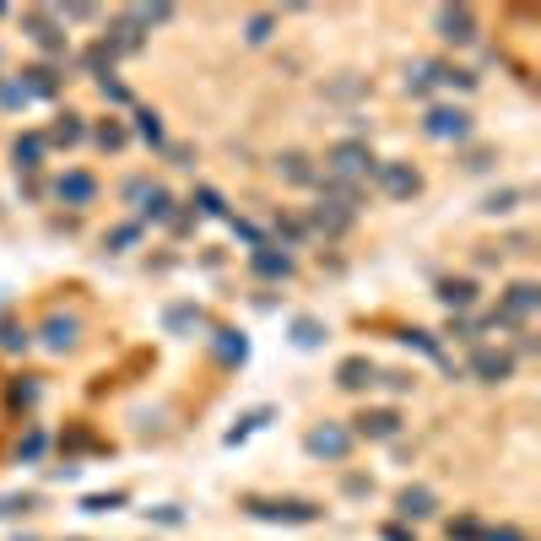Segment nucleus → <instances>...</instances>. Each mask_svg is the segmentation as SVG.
Listing matches in <instances>:
<instances>
[{"label":"nucleus","mask_w":541,"mask_h":541,"mask_svg":"<svg viewBox=\"0 0 541 541\" xmlns=\"http://www.w3.org/2000/svg\"><path fill=\"white\" fill-rule=\"evenodd\" d=\"M276 174H282L287 184H298V190H309V184H320V168L309 163L303 152H282L276 157Z\"/></svg>","instance_id":"obj_21"},{"label":"nucleus","mask_w":541,"mask_h":541,"mask_svg":"<svg viewBox=\"0 0 541 541\" xmlns=\"http://www.w3.org/2000/svg\"><path fill=\"white\" fill-rule=\"evenodd\" d=\"M38 336H44V347H49V352H71L76 341H82V320H76V314H60V309H55L44 325H38Z\"/></svg>","instance_id":"obj_15"},{"label":"nucleus","mask_w":541,"mask_h":541,"mask_svg":"<svg viewBox=\"0 0 541 541\" xmlns=\"http://www.w3.org/2000/svg\"><path fill=\"white\" fill-rule=\"evenodd\" d=\"M98 44L109 49L114 60H130V55H141V49H147V28H141V22L130 17V11H120V17L109 22V33H103Z\"/></svg>","instance_id":"obj_4"},{"label":"nucleus","mask_w":541,"mask_h":541,"mask_svg":"<svg viewBox=\"0 0 541 541\" xmlns=\"http://www.w3.org/2000/svg\"><path fill=\"white\" fill-rule=\"evenodd\" d=\"M92 141H98V147H103V152H120V147H125V141H130V130H125L120 120H103L98 130H92Z\"/></svg>","instance_id":"obj_27"},{"label":"nucleus","mask_w":541,"mask_h":541,"mask_svg":"<svg viewBox=\"0 0 541 541\" xmlns=\"http://www.w3.org/2000/svg\"><path fill=\"white\" fill-rule=\"evenodd\" d=\"M401 341H406V347H417V352H428L433 363H444V347L433 341V331H401Z\"/></svg>","instance_id":"obj_29"},{"label":"nucleus","mask_w":541,"mask_h":541,"mask_svg":"<svg viewBox=\"0 0 541 541\" xmlns=\"http://www.w3.org/2000/svg\"><path fill=\"white\" fill-rule=\"evenodd\" d=\"M201 309H168V331H201Z\"/></svg>","instance_id":"obj_32"},{"label":"nucleus","mask_w":541,"mask_h":541,"mask_svg":"<svg viewBox=\"0 0 541 541\" xmlns=\"http://www.w3.org/2000/svg\"><path fill=\"white\" fill-rule=\"evenodd\" d=\"M244 509L255 514V520H266V525H314L320 520V509L303 504V498H249Z\"/></svg>","instance_id":"obj_2"},{"label":"nucleus","mask_w":541,"mask_h":541,"mask_svg":"<svg viewBox=\"0 0 541 541\" xmlns=\"http://www.w3.org/2000/svg\"><path fill=\"white\" fill-rule=\"evenodd\" d=\"M374 184L390 195V201H417L422 195V174L412 163H374Z\"/></svg>","instance_id":"obj_6"},{"label":"nucleus","mask_w":541,"mask_h":541,"mask_svg":"<svg viewBox=\"0 0 541 541\" xmlns=\"http://www.w3.org/2000/svg\"><path fill=\"white\" fill-rule=\"evenodd\" d=\"M303 450L314 460H347L352 455V428H341V422H320V428L303 433Z\"/></svg>","instance_id":"obj_5"},{"label":"nucleus","mask_w":541,"mask_h":541,"mask_svg":"<svg viewBox=\"0 0 541 541\" xmlns=\"http://www.w3.org/2000/svg\"><path fill=\"white\" fill-rule=\"evenodd\" d=\"M374 379H379V368L368 363L363 352H352V358H341V363H336V385L347 390V395H363L368 385H374Z\"/></svg>","instance_id":"obj_17"},{"label":"nucleus","mask_w":541,"mask_h":541,"mask_svg":"<svg viewBox=\"0 0 541 541\" xmlns=\"http://www.w3.org/2000/svg\"><path fill=\"white\" fill-rule=\"evenodd\" d=\"M28 331H22V325H0V347H6V352H28Z\"/></svg>","instance_id":"obj_35"},{"label":"nucleus","mask_w":541,"mask_h":541,"mask_svg":"<svg viewBox=\"0 0 541 541\" xmlns=\"http://www.w3.org/2000/svg\"><path fill=\"white\" fill-rule=\"evenodd\" d=\"M55 195L65 206H92V201H98V179L82 174V168H65V174L55 179Z\"/></svg>","instance_id":"obj_16"},{"label":"nucleus","mask_w":541,"mask_h":541,"mask_svg":"<svg viewBox=\"0 0 541 541\" xmlns=\"http://www.w3.org/2000/svg\"><path fill=\"white\" fill-rule=\"evenodd\" d=\"M466 368H471V379H482V385H504V379H514V352H504V347H477Z\"/></svg>","instance_id":"obj_11"},{"label":"nucleus","mask_w":541,"mask_h":541,"mask_svg":"<svg viewBox=\"0 0 541 541\" xmlns=\"http://www.w3.org/2000/svg\"><path fill=\"white\" fill-rule=\"evenodd\" d=\"M352 222H358V211H347V206H336V201H325V195H320V206L309 211V222H303V228L325 233V239H341Z\"/></svg>","instance_id":"obj_14"},{"label":"nucleus","mask_w":541,"mask_h":541,"mask_svg":"<svg viewBox=\"0 0 541 541\" xmlns=\"http://www.w3.org/2000/svg\"><path fill=\"white\" fill-rule=\"evenodd\" d=\"M211 336H217L211 347H217L222 363H244V358H249V341H244L239 331H211Z\"/></svg>","instance_id":"obj_24"},{"label":"nucleus","mask_w":541,"mask_h":541,"mask_svg":"<svg viewBox=\"0 0 541 541\" xmlns=\"http://www.w3.org/2000/svg\"><path fill=\"white\" fill-rule=\"evenodd\" d=\"M49 147H82V141H87V120H82V114H71V109H65L60 114V120L55 125H49Z\"/></svg>","instance_id":"obj_22"},{"label":"nucleus","mask_w":541,"mask_h":541,"mask_svg":"<svg viewBox=\"0 0 541 541\" xmlns=\"http://www.w3.org/2000/svg\"><path fill=\"white\" fill-rule=\"evenodd\" d=\"M293 341H298L303 352H309V347H320V341H325V325L314 320V314H298V320H293Z\"/></svg>","instance_id":"obj_26"},{"label":"nucleus","mask_w":541,"mask_h":541,"mask_svg":"<svg viewBox=\"0 0 541 541\" xmlns=\"http://www.w3.org/2000/svg\"><path fill=\"white\" fill-rule=\"evenodd\" d=\"M450 541H482V520H477V514H460V520H450Z\"/></svg>","instance_id":"obj_30"},{"label":"nucleus","mask_w":541,"mask_h":541,"mask_svg":"<svg viewBox=\"0 0 541 541\" xmlns=\"http://www.w3.org/2000/svg\"><path fill=\"white\" fill-rule=\"evenodd\" d=\"M44 152H49V141L38 136V130L17 136V141H11V157H17V174H38V168H44Z\"/></svg>","instance_id":"obj_20"},{"label":"nucleus","mask_w":541,"mask_h":541,"mask_svg":"<svg viewBox=\"0 0 541 541\" xmlns=\"http://www.w3.org/2000/svg\"><path fill=\"white\" fill-rule=\"evenodd\" d=\"M450 336H455V341H477V331H471V320H450Z\"/></svg>","instance_id":"obj_45"},{"label":"nucleus","mask_w":541,"mask_h":541,"mask_svg":"<svg viewBox=\"0 0 541 541\" xmlns=\"http://www.w3.org/2000/svg\"><path fill=\"white\" fill-rule=\"evenodd\" d=\"M136 239H141V228H114V233H109V244H114V249H130Z\"/></svg>","instance_id":"obj_42"},{"label":"nucleus","mask_w":541,"mask_h":541,"mask_svg":"<svg viewBox=\"0 0 541 541\" xmlns=\"http://www.w3.org/2000/svg\"><path fill=\"white\" fill-rule=\"evenodd\" d=\"M422 130H428L433 141H455V147H460V141L471 136V114L455 109V103H433L428 120H422Z\"/></svg>","instance_id":"obj_8"},{"label":"nucleus","mask_w":541,"mask_h":541,"mask_svg":"<svg viewBox=\"0 0 541 541\" xmlns=\"http://www.w3.org/2000/svg\"><path fill=\"white\" fill-rule=\"evenodd\" d=\"M120 504H125V493H109V498L98 493V498H87L82 509H92V514H103V509H120Z\"/></svg>","instance_id":"obj_40"},{"label":"nucleus","mask_w":541,"mask_h":541,"mask_svg":"<svg viewBox=\"0 0 541 541\" xmlns=\"http://www.w3.org/2000/svg\"><path fill=\"white\" fill-rule=\"evenodd\" d=\"M271 33H276V17H249V28H244L249 44H271Z\"/></svg>","instance_id":"obj_34"},{"label":"nucleus","mask_w":541,"mask_h":541,"mask_svg":"<svg viewBox=\"0 0 541 541\" xmlns=\"http://www.w3.org/2000/svg\"><path fill=\"white\" fill-rule=\"evenodd\" d=\"M514 201H520V190H493L482 201V211H487V217H504V211H514Z\"/></svg>","instance_id":"obj_31"},{"label":"nucleus","mask_w":541,"mask_h":541,"mask_svg":"<svg viewBox=\"0 0 541 541\" xmlns=\"http://www.w3.org/2000/svg\"><path fill=\"white\" fill-rule=\"evenodd\" d=\"M17 87H22V98H55V92H60V71H55V65H28V71H22L17 76Z\"/></svg>","instance_id":"obj_19"},{"label":"nucleus","mask_w":541,"mask_h":541,"mask_svg":"<svg viewBox=\"0 0 541 541\" xmlns=\"http://www.w3.org/2000/svg\"><path fill=\"white\" fill-rule=\"evenodd\" d=\"M22 87H17V76H0V109H22Z\"/></svg>","instance_id":"obj_36"},{"label":"nucleus","mask_w":541,"mask_h":541,"mask_svg":"<svg viewBox=\"0 0 541 541\" xmlns=\"http://www.w3.org/2000/svg\"><path fill=\"white\" fill-rule=\"evenodd\" d=\"M352 439H374V444L401 439V412H395V406H374V412L352 417Z\"/></svg>","instance_id":"obj_9"},{"label":"nucleus","mask_w":541,"mask_h":541,"mask_svg":"<svg viewBox=\"0 0 541 541\" xmlns=\"http://www.w3.org/2000/svg\"><path fill=\"white\" fill-rule=\"evenodd\" d=\"M195 206H201V217H228V206H222V195H217V190H206V184H201V190H195Z\"/></svg>","instance_id":"obj_33"},{"label":"nucleus","mask_w":541,"mask_h":541,"mask_svg":"<svg viewBox=\"0 0 541 541\" xmlns=\"http://www.w3.org/2000/svg\"><path fill=\"white\" fill-rule=\"evenodd\" d=\"M98 92H103V98H109V103H130V92H125L120 82H98Z\"/></svg>","instance_id":"obj_43"},{"label":"nucleus","mask_w":541,"mask_h":541,"mask_svg":"<svg viewBox=\"0 0 541 541\" xmlns=\"http://www.w3.org/2000/svg\"><path fill=\"white\" fill-rule=\"evenodd\" d=\"M379 536H385V541H417V536H412V525H385Z\"/></svg>","instance_id":"obj_44"},{"label":"nucleus","mask_w":541,"mask_h":541,"mask_svg":"<svg viewBox=\"0 0 541 541\" xmlns=\"http://www.w3.org/2000/svg\"><path fill=\"white\" fill-rule=\"evenodd\" d=\"M17 455L22 460H38V455H44V433H28V439L17 444Z\"/></svg>","instance_id":"obj_39"},{"label":"nucleus","mask_w":541,"mask_h":541,"mask_svg":"<svg viewBox=\"0 0 541 541\" xmlns=\"http://www.w3.org/2000/svg\"><path fill=\"white\" fill-rule=\"evenodd\" d=\"M374 163H379V157L368 152V141L347 136V141H336V147H331V157H325V174H331V179H347V184H358V179L374 174Z\"/></svg>","instance_id":"obj_1"},{"label":"nucleus","mask_w":541,"mask_h":541,"mask_svg":"<svg viewBox=\"0 0 541 541\" xmlns=\"http://www.w3.org/2000/svg\"><path fill=\"white\" fill-rule=\"evenodd\" d=\"M395 514H401V525L433 520V514H439V493H433V487H422V482L401 487V493H395Z\"/></svg>","instance_id":"obj_10"},{"label":"nucleus","mask_w":541,"mask_h":541,"mask_svg":"<svg viewBox=\"0 0 541 541\" xmlns=\"http://www.w3.org/2000/svg\"><path fill=\"white\" fill-rule=\"evenodd\" d=\"M136 136L147 141V147H163V120H157L152 109H136Z\"/></svg>","instance_id":"obj_28"},{"label":"nucleus","mask_w":541,"mask_h":541,"mask_svg":"<svg viewBox=\"0 0 541 541\" xmlns=\"http://www.w3.org/2000/svg\"><path fill=\"white\" fill-rule=\"evenodd\" d=\"M374 385H385L390 395H401V390H412V374H379Z\"/></svg>","instance_id":"obj_38"},{"label":"nucleus","mask_w":541,"mask_h":541,"mask_svg":"<svg viewBox=\"0 0 541 541\" xmlns=\"http://www.w3.org/2000/svg\"><path fill=\"white\" fill-rule=\"evenodd\" d=\"M433 28H439L444 44H455V49H466V44H477V11L471 6H439V17H433Z\"/></svg>","instance_id":"obj_7"},{"label":"nucleus","mask_w":541,"mask_h":541,"mask_svg":"<svg viewBox=\"0 0 541 541\" xmlns=\"http://www.w3.org/2000/svg\"><path fill=\"white\" fill-rule=\"evenodd\" d=\"M22 33L33 38L44 55H65V28H60V11L55 6H38V11H22Z\"/></svg>","instance_id":"obj_3"},{"label":"nucleus","mask_w":541,"mask_h":541,"mask_svg":"<svg viewBox=\"0 0 541 541\" xmlns=\"http://www.w3.org/2000/svg\"><path fill=\"white\" fill-rule=\"evenodd\" d=\"M141 217H147V222H168V217H174V195H168L163 184H152L147 201H141Z\"/></svg>","instance_id":"obj_23"},{"label":"nucleus","mask_w":541,"mask_h":541,"mask_svg":"<svg viewBox=\"0 0 541 541\" xmlns=\"http://www.w3.org/2000/svg\"><path fill=\"white\" fill-rule=\"evenodd\" d=\"M536 309H541V287L536 282H509L504 298H498V314H504L509 325H525Z\"/></svg>","instance_id":"obj_12"},{"label":"nucleus","mask_w":541,"mask_h":541,"mask_svg":"<svg viewBox=\"0 0 541 541\" xmlns=\"http://www.w3.org/2000/svg\"><path fill=\"white\" fill-rule=\"evenodd\" d=\"M249 266H255V276H271V282H287V276L298 271V260L287 255L282 244H255V249H249Z\"/></svg>","instance_id":"obj_13"},{"label":"nucleus","mask_w":541,"mask_h":541,"mask_svg":"<svg viewBox=\"0 0 541 541\" xmlns=\"http://www.w3.org/2000/svg\"><path fill=\"white\" fill-rule=\"evenodd\" d=\"M76 65H82L87 76H98V82H109V65H114V55L103 44H87L82 55H76Z\"/></svg>","instance_id":"obj_25"},{"label":"nucleus","mask_w":541,"mask_h":541,"mask_svg":"<svg viewBox=\"0 0 541 541\" xmlns=\"http://www.w3.org/2000/svg\"><path fill=\"white\" fill-rule=\"evenodd\" d=\"M439 303L450 309V320H455V314H466V309H477V282H471V276H444Z\"/></svg>","instance_id":"obj_18"},{"label":"nucleus","mask_w":541,"mask_h":541,"mask_svg":"<svg viewBox=\"0 0 541 541\" xmlns=\"http://www.w3.org/2000/svg\"><path fill=\"white\" fill-rule=\"evenodd\" d=\"M482 541H525L520 525H482Z\"/></svg>","instance_id":"obj_37"},{"label":"nucleus","mask_w":541,"mask_h":541,"mask_svg":"<svg viewBox=\"0 0 541 541\" xmlns=\"http://www.w3.org/2000/svg\"><path fill=\"white\" fill-rule=\"evenodd\" d=\"M466 168H471V174H482V168H493V152H487V147L466 152Z\"/></svg>","instance_id":"obj_41"}]
</instances>
